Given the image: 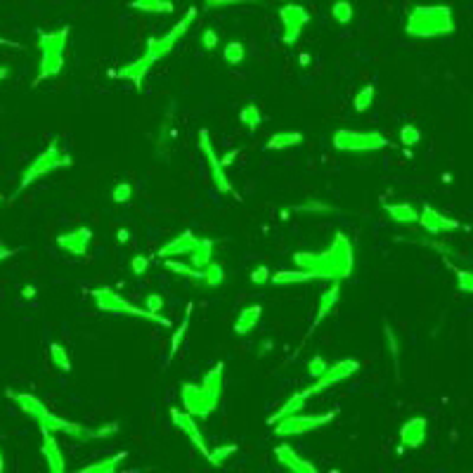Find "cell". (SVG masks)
Returning a JSON list of instances; mask_svg holds the SVG:
<instances>
[{"label":"cell","mask_w":473,"mask_h":473,"mask_svg":"<svg viewBox=\"0 0 473 473\" xmlns=\"http://www.w3.org/2000/svg\"><path fill=\"white\" fill-rule=\"evenodd\" d=\"M50 357H52V364H55L59 371H71V360H69V352H66L64 345L50 343Z\"/></svg>","instance_id":"42"},{"label":"cell","mask_w":473,"mask_h":473,"mask_svg":"<svg viewBox=\"0 0 473 473\" xmlns=\"http://www.w3.org/2000/svg\"><path fill=\"white\" fill-rule=\"evenodd\" d=\"M0 202H3V195H0Z\"/></svg>","instance_id":"62"},{"label":"cell","mask_w":473,"mask_h":473,"mask_svg":"<svg viewBox=\"0 0 473 473\" xmlns=\"http://www.w3.org/2000/svg\"><path fill=\"white\" fill-rule=\"evenodd\" d=\"M15 253H17V249H8V246H0V263H3L5 258L15 256Z\"/></svg>","instance_id":"54"},{"label":"cell","mask_w":473,"mask_h":473,"mask_svg":"<svg viewBox=\"0 0 473 473\" xmlns=\"http://www.w3.org/2000/svg\"><path fill=\"white\" fill-rule=\"evenodd\" d=\"M237 443H228V445H218L216 450H211V455H209V464H213V466H223L228 459L232 457V455H237Z\"/></svg>","instance_id":"41"},{"label":"cell","mask_w":473,"mask_h":473,"mask_svg":"<svg viewBox=\"0 0 473 473\" xmlns=\"http://www.w3.org/2000/svg\"><path fill=\"white\" fill-rule=\"evenodd\" d=\"M149 71H152V64L145 62L142 57H137L135 62L121 66V69L116 71V78H123V81H133V83H135V88L140 90V88H142L145 76H147Z\"/></svg>","instance_id":"25"},{"label":"cell","mask_w":473,"mask_h":473,"mask_svg":"<svg viewBox=\"0 0 473 473\" xmlns=\"http://www.w3.org/2000/svg\"><path fill=\"white\" fill-rule=\"evenodd\" d=\"M5 471V455H3V450H0V473Z\"/></svg>","instance_id":"61"},{"label":"cell","mask_w":473,"mask_h":473,"mask_svg":"<svg viewBox=\"0 0 473 473\" xmlns=\"http://www.w3.org/2000/svg\"><path fill=\"white\" fill-rule=\"evenodd\" d=\"M275 459L279 464L284 466L286 471H294V473H317L315 464L308 462V459H303L298 452H294V448H289V445H277L275 448Z\"/></svg>","instance_id":"18"},{"label":"cell","mask_w":473,"mask_h":473,"mask_svg":"<svg viewBox=\"0 0 473 473\" xmlns=\"http://www.w3.org/2000/svg\"><path fill=\"white\" fill-rule=\"evenodd\" d=\"M130 8L149 12V15H171L176 5H173V0H130Z\"/></svg>","instance_id":"30"},{"label":"cell","mask_w":473,"mask_h":473,"mask_svg":"<svg viewBox=\"0 0 473 473\" xmlns=\"http://www.w3.org/2000/svg\"><path fill=\"white\" fill-rule=\"evenodd\" d=\"M239 123H242L246 130H258L263 123L261 109H258L256 104H244L242 111H239Z\"/></svg>","instance_id":"35"},{"label":"cell","mask_w":473,"mask_h":473,"mask_svg":"<svg viewBox=\"0 0 473 473\" xmlns=\"http://www.w3.org/2000/svg\"><path fill=\"white\" fill-rule=\"evenodd\" d=\"M242 3H261V0H204V5L209 10L228 8V5H242Z\"/></svg>","instance_id":"52"},{"label":"cell","mask_w":473,"mask_h":473,"mask_svg":"<svg viewBox=\"0 0 473 473\" xmlns=\"http://www.w3.org/2000/svg\"><path fill=\"white\" fill-rule=\"evenodd\" d=\"M386 213H388L393 223H400V225L419 221V211L412 204H386Z\"/></svg>","instance_id":"28"},{"label":"cell","mask_w":473,"mask_h":473,"mask_svg":"<svg viewBox=\"0 0 473 473\" xmlns=\"http://www.w3.org/2000/svg\"><path fill=\"white\" fill-rule=\"evenodd\" d=\"M261 315H263V308L258 303L242 308L239 310V315H237V322H235V334L237 336L251 334V331L256 329V324L261 322Z\"/></svg>","instance_id":"23"},{"label":"cell","mask_w":473,"mask_h":473,"mask_svg":"<svg viewBox=\"0 0 473 473\" xmlns=\"http://www.w3.org/2000/svg\"><path fill=\"white\" fill-rule=\"evenodd\" d=\"M69 166H74V159H71V154H66V152L59 149V142L57 140H52V142L45 147L41 154H38L33 161L26 166L24 173H22V180H19V188L15 192L17 195H22V192L29 188V185L38 183L41 178L50 176V173L55 171H62V168H69Z\"/></svg>","instance_id":"5"},{"label":"cell","mask_w":473,"mask_h":473,"mask_svg":"<svg viewBox=\"0 0 473 473\" xmlns=\"http://www.w3.org/2000/svg\"><path fill=\"white\" fill-rule=\"evenodd\" d=\"M133 199V185L130 183H118L111 190V202L114 204H128Z\"/></svg>","instance_id":"44"},{"label":"cell","mask_w":473,"mask_h":473,"mask_svg":"<svg viewBox=\"0 0 473 473\" xmlns=\"http://www.w3.org/2000/svg\"><path fill=\"white\" fill-rule=\"evenodd\" d=\"M5 395H8L12 403H15L17 407L24 412L26 417L33 419L41 431L66 433V436H69V433L76 429V424H71V422H66V419H62V417L52 414V412L41 403V400H38L36 395H31V393H19L15 388H8V391H5Z\"/></svg>","instance_id":"4"},{"label":"cell","mask_w":473,"mask_h":473,"mask_svg":"<svg viewBox=\"0 0 473 473\" xmlns=\"http://www.w3.org/2000/svg\"><path fill=\"white\" fill-rule=\"evenodd\" d=\"M298 62H301V66H310V55H308V52H303Z\"/></svg>","instance_id":"60"},{"label":"cell","mask_w":473,"mask_h":473,"mask_svg":"<svg viewBox=\"0 0 473 473\" xmlns=\"http://www.w3.org/2000/svg\"><path fill=\"white\" fill-rule=\"evenodd\" d=\"M92 298H95L97 308L104 312H111V315H133V317H142L152 324H161V326H171V319L164 315H154V312L137 308L130 301H125L121 294H116L114 289L109 286H99V289H92Z\"/></svg>","instance_id":"6"},{"label":"cell","mask_w":473,"mask_h":473,"mask_svg":"<svg viewBox=\"0 0 473 473\" xmlns=\"http://www.w3.org/2000/svg\"><path fill=\"white\" fill-rule=\"evenodd\" d=\"M195 19H197V8H190L188 12H185V17H180V22L173 26L168 33L149 38L147 48H145V55H142L145 62L154 66L159 59L168 57L171 52H173V48H176V43L185 36V33H188V29L192 26V22H195Z\"/></svg>","instance_id":"8"},{"label":"cell","mask_w":473,"mask_h":473,"mask_svg":"<svg viewBox=\"0 0 473 473\" xmlns=\"http://www.w3.org/2000/svg\"><path fill=\"white\" fill-rule=\"evenodd\" d=\"M357 371H360V360H355V357L338 360V362L329 364V367H326L322 374L315 379V383L308 386V388H303V391L308 393V398H312V395H317V393L331 388V386H338L341 381H345V379H350L352 374H357Z\"/></svg>","instance_id":"13"},{"label":"cell","mask_w":473,"mask_h":473,"mask_svg":"<svg viewBox=\"0 0 473 473\" xmlns=\"http://www.w3.org/2000/svg\"><path fill=\"white\" fill-rule=\"evenodd\" d=\"M279 22H282V43L286 48H294L303 29L310 24V12L298 3H286L279 8Z\"/></svg>","instance_id":"10"},{"label":"cell","mask_w":473,"mask_h":473,"mask_svg":"<svg viewBox=\"0 0 473 473\" xmlns=\"http://www.w3.org/2000/svg\"><path fill=\"white\" fill-rule=\"evenodd\" d=\"M383 334H386V341H388V350H391V357H393V362H395V367L400 364V343H398V338H395V331L391 329L388 324L383 326Z\"/></svg>","instance_id":"45"},{"label":"cell","mask_w":473,"mask_h":473,"mask_svg":"<svg viewBox=\"0 0 473 473\" xmlns=\"http://www.w3.org/2000/svg\"><path fill=\"white\" fill-rule=\"evenodd\" d=\"M69 26H62V29L41 33V38L36 41V48L41 52V64H38V76L36 83L48 81V78H55L62 74L64 69V50L66 41H69Z\"/></svg>","instance_id":"3"},{"label":"cell","mask_w":473,"mask_h":473,"mask_svg":"<svg viewBox=\"0 0 473 473\" xmlns=\"http://www.w3.org/2000/svg\"><path fill=\"white\" fill-rule=\"evenodd\" d=\"M164 268L168 272H176V275H183V277H190V279H197L202 277V270L195 268V265H188V263H180V261H173V258H164Z\"/></svg>","instance_id":"36"},{"label":"cell","mask_w":473,"mask_h":473,"mask_svg":"<svg viewBox=\"0 0 473 473\" xmlns=\"http://www.w3.org/2000/svg\"><path fill=\"white\" fill-rule=\"evenodd\" d=\"M400 142H403V147H414V145L422 142V130L412 123H405L400 128Z\"/></svg>","instance_id":"43"},{"label":"cell","mask_w":473,"mask_h":473,"mask_svg":"<svg viewBox=\"0 0 473 473\" xmlns=\"http://www.w3.org/2000/svg\"><path fill=\"white\" fill-rule=\"evenodd\" d=\"M197 237L192 235L190 230H185L183 235H178L176 239H171V242H166L164 246H159L156 256L161 258H180V256H188V253L192 251V246H195Z\"/></svg>","instance_id":"19"},{"label":"cell","mask_w":473,"mask_h":473,"mask_svg":"<svg viewBox=\"0 0 473 473\" xmlns=\"http://www.w3.org/2000/svg\"><path fill=\"white\" fill-rule=\"evenodd\" d=\"M270 345H272V343L268 341V338H265V341H263V345H261V350H258V357H263V355H265V352H268V350H270Z\"/></svg>","instance_id":"58"},{"label":"cell","mask_w":473,"mask_h":473,"mask_svg":"<svg viewBox=\"0 0 473 473\" xmlns=\"http://www.w3.org/2000/svg\"><path fill=\"white\" fill-rule=\"evenodd\" d=\"M374 95H376V90H374V85L371 83H367V85H362V88L357 90V95L352 97V106H355V111H367L371 104H374Z\"/></svg>","instance_id":"38"},{"label":"cell","mask_w":473,"mask_h":473,"mask_svg":"<svg viewBox=\"0 0 473 473\" xmlns=\"http://www.w3.org/2000/svg\"><path fill=\"white\" fill-rule=\"evenodd\" d=\"M303 142V133L298 130H279V133H272L268 137V142H265V149L268 152H284V149H291L296 147V145Z\"/></svg>","instance_id":"24"},{"label":"cell","mask_w":473,"mask_h":473,"mask_svg":"<svg viewBox=\"0 0 473 473\" xmlns=\"http://www.w3.org/2000/svg\"><path fill=\"white\" fill-rule=\"evenodd\" d=\"M125 457H128L125 452H118V455H114V457H106V459H99V462H92L88 466H83L78 473H114L118 469V464H121Z\"/></svg>","instance_id":"32"},{"label":"cell","mask_w":473,"mask_h":473,"mask_svg":"<svg viewBox=\"0 0 473 473\" xmlns=\"http://www.w3.org/2000/svg\"><path fill=\"white\" fill-rule=\"evenodd\" d=\"M36 294H38V289L33 284H26L24 289H22V298H24V301H31V298H36Z\"/></svg>","instance_id":"53"},{"label":"cell","mask_w":473,"mask_h":473,"mask_svg":"<svg viewBox=\"0 0 473 473\" xmlns=\"http://www.w3.org/2000/svg\"><path fill=\"white\" fill-rule=\"evenodd\" d=\"M190 317H192V303H188V308H185V317H183V322H180L178 329L173 331V338H171V350H168V360H173V357L178 355L180 345H183V341H185V334H188Z\"/></svg>","instance_id":"34"},{"label":"cell","mask_w":473,"mask_h":473,"mask_svg":"<svg viewBox=\"0 0 473 473\" xmlns=\"http://www.w3.org/2000/svg\"><path fill=\"white\" fill-rule=\"evenodd\" d=\"M331 17H334L338 24H350L352 17H355V10H352L350 0H334V3H331Z\"/></svg>","instance_id":"40"},{"label":"cell","mask_w":473,"mask_h":473,"mask_svg":"<svg viewBox=\"0 0 473 473\" xmlns=\"http://www.w3.org/2000/svg\"><path fill=\"white\" fill-rule=\"evenodd\" d=\"M239 154V149H230V154H225L223 159H221V164L223 166H230L232 161H235V156Z\"/></svg>","instance_id":"55"},{"label":"cell","mask_w":473,"mask_h":473,"mask_svg":"<svg viewBox=\"0 0 473 473\" xmlns=\"http://www.w3.org/2000/svg\"><path fill=\"white\" fill-rule=\"evenodd\" d=\"M164 305H166V301H164V296H161V294H147V296H145L142 308H145V310H149V312H154V315H161Z\"/></svg>","instance_id":"46"},{"label":"cell","mask_w":473,"mask_h":473,"mask_svg":"<svg viewBox=\"0 0 473 473\" xmlns=\"http://www.w3.org/2000/svg\"><path fill=\"white\" fill-rule=\"evenodd\" d=\"M336 417V412H322V414H289L284 419H279L272 426H275V436L277 438H291V436H305V433H312L322 426L331 424Z\"/></svg>","instance_id":"9"},{"label":"cell","mask_w":473,"mask_h":473,"mask_svg":"<svg viewBox=\"0 0 473 473\" xmlns=\"http://www.w3.org/2000/svg\"><path fill=\"white\" fill-rule=\"evenodd\" d=\"M199 43L206 52H213L218 48V31L216 29H204L202 36H199Z\"/></svg>","instance_id":"48"},{"label":"cell","mask_w":473,"mask_h":473,"mask_svg":"<svg viewBox=\"0 0 473 473\" xmlns=\"http://www.w3.org/2000/svg\"><path fill=\"white\" fill-rule=\"evenodd\" d=\"M305 403H308V393H305V391H296L294 395L286 398V403L282 405V407H279L275 414L268 419V424L272 426L275 422H279V419H284V417H289V414H296V412H301L305 407Z\"/></svg>","instance_id":"26"},{"label":"cell","mask_w":473,"mask_h":473,"mask_svg":"<svg viewBox=\"0 0 473 473\" xmlns=\"http://www.w3.org/2000/svg\"><path fill=\"white\" fill-rule=\"evenodd\" d=\"M180 398H183L185 412H190L192 417H199V419L211 417L213 412H216L218 403H221V398L213 395L211 391H206L204 386H197V383H183Z\"/></svg>","instance_id":"11"},{"label":"cell","mask_w":473,"mask_h":473,"mask_svg":"<svg viewBox=\"0 0 473 473\" xmlns=\"http://www.w3.org/2000/svg\"><path fill=\"white\" fill-rule=\"evenodd\" d=\"M223 376H225V362H218V364H213L209 371H206L202 386L206 391H211L213 395L221 398L223 395Z\"/></svg>","instance_id":"31"},{"label":"cell","mask_w":473,"mask_h":473,"mask_svg":"<svg viewBox=\"0 0 473 473\" xmlns=\"http://www.w3.org/2000/svg\"><path fill=\"white\" fill-rule=\"evenodd\" d=\"M10 74H12L10 66H8V64H0V83H3L5 78H10Z\"/></svg>","instance_id":"56"},{"label":"cell","mask_w":473,"mask_h":473,"mask_svg":"<svg viewBox=\"0 0 473 473\" xmlns=\"http://www.w3.org/2000/svg\"><path fill=\"white\" fill-rule=\"evenodd\" d=\"M455 275H457L459 291H464V294H471V291H473V275H471V270H459V268H455Z\"/></svg>","instance_id":"47"},{"label":"cell","mask_w":473,"mask_h":473,"mask_svg":"<svg viewBox=\"0 0 473 473\" xmlns=\"http://www.w3.org/2000/svg\"><path fill=\"white\" fill-rule=\"evenodd\" d=\"M422 228L429 232V235H443V232H455L462 228V223L455 221V218H448L443 213H438L433 206H424V211L419 213V221Z\"/></svg>","instance_id":"16"},{"label":"cell","mask_w":473,"mask_h":473,"mask_svg":"<svg viewBox=\"0 0 473 473\" xmlns=\"http://www.w3.org/2000/svg\"><path fill=\"white\" fill-rule=\"evenodd\" d=\"M199 149H202V154L206 156V164H209V171H211V178H213V185H216V190H218V192H223V195L235 197L237 202H239V199H242V197H239V195H237V190L232 188L228 173H225V166L221 164V159H218L216 149H213L211 135H209V130H206V128L199 130Z\"/></svg>","instance_id":"12"},{"label":"cell","mask_w":473,"mask_h":473,"mask_svg":"<svg viewBox=\"0 0 473 473\" xmlns=\"http://www.w3.org/2000/svg\"><path fill=\"white\" fill-rule=\"evenodd\" d=\"M171 422H173V426L180 431V433H185V436L190 438L192 441V445L199 450V455H202L206 462H209V455H211V450H209V445H206V441H204V436H202V431H199V426H197V422H195V417L190 414V412H180L178 407H171Z\"/></svg>","instance_id":"14"},{"label":"cell","mask_w":473,"mask_h":473,"mask_svg":"<svg viewBox=\"0 0 473 473\" xmlns=\"http://www.w3.org/2000/svg\"><path fill=\"white\" fill-rule=\"evenodd\" d=\"M429 433V422L426 417H412L400 426V443L403 448H422Z\"/></svg>","instance_id":"17"},{"label":"cell","mask_w":473,"mask_h":473,"mask_svg":"<svg viewBox=\"0 0 473 473\" xmlns=\"http://www.w3.org/2000/svg\"><path fill=\"white\" fill-rule=\"evenodd\" d=\"M294 265L298 270H305L317 279H345L352 272V244L343 232H336L331 246H326L324 251L310 253V251H298L294 253Z\"/></svg>","instance_id":"1"},{"label":"cell","mask_w":473,"mask_h":473,"mask_svg":"<svg viewBox=\"0 0 473 473\" xmlns=\"http://www.w3.org/2000/svg\"><path fill=\"white\" fill-rule=\"evenodd\" d=\"M116 239H118V242H121V244H125V242H128V239H130V232H128V230H118V232H116Z\"/></svg>","instance_id":"57"},{"label":"cell","mask_w":473,"mask_h":473,"mask_svg":"<svg viewBox=\"0 0 473 473\" xmlns=\"http://www.w3.org/2000/svg\"><path fill=\"white\" fill-rule=\"evenodd\" d=\"M331 145L338 152H350V154H367V152H381L391 147V140L381 135L379 130H336L331 135Z\"/></svg>","instance_id":"7"},{"label":"cell","mask_w":473,"mask_h":473,"mask_svg":"<svg viewBox=\"0 0 473 473\" xmlns=\"http://www.w3.org/2000/svg\"><path fill=\"white\" fill-rule=\"evenodd\" d=\"M455 15H452L450 5H414L407 12V22H405V33L410 38H443L455 33Z\"/></svg>","instance_id":"2"},{"label":"cell","mask_w":473,"mask_h":473,"mask_svg":"<svg viewBox=\"0 0 473 473\" xmlns=\"http://www.w3.org/2000/svg\"><path fill=\"white\" fill-rule=\"evenodd\" d=\"M188 256H190V265H195V268H204L206 263H211L213 239L197 237V242H195V246H192V251L188 253Z\"/></svg>","instance_id":"27"},{"label":"cell","mask_w":473,"mask_h":473,"mask_svg":"<svg viewBox=\"0 0 473 473\" xmlns=\"http://www.w3.org/2000/svg\"><path fill=\"white\" fill-rule=\"evenodd\" d=\"M90 242H92V230L90 228H74L69 232H62V235L57 237V246L66 253H71V256H85L90 249Z\"/></svg>","instance_id":"15"},{"label":"cell","mask_w":473,"mask_h":473,"mask_svg":"<svg viewBox=\"0 0 473 473\" xmlns=\"http://www.w3.org/2000/svg\"><path fill=\"white\" fill-rule=\"evenodd\" d=\"M326 367H329V362H326V360H324L322 355H315V357H312L310 362H308V374H310L312 379H317Z\"/></svg>","instance_id":"51"},{"label":"cell","mask_w":473,"mask_h":473,"mask_svg":"<svg viewBox=\"0 0 473 473\" xmlns=\"http://www.w3.org/2000/svg\"><path fill=\"white\" fill-rule=\"evenodd\" d=\"M118 433V424L116 422H109L104 426H95V429H88V426H81L76 424V429L69 433V438H74V441H102V438H111Z\"/></svg>","instance_id":"22"},{"label":"cell","mask_w":473,"mask_h":473,"mask_svg":"<svg viewBox=\"0 0 473 473\" xmlns=\"http://www.w3.org/2000/svg\"><path fill=\"white\" fill-rule=\"evenodd\" d=\"M338 298H341V284H338V279H331V286L324 291L322 296H319L317 315H315V322H312V329L310 331H315L317 326H319V322H322L326 315H331V310L336 308Z\"/></svg>","instance_id":"21"},{"label":"cell","mask_w":473,"mask_h":473,"mask_svg":"<svg viewBox=\"0 0 473 473\" xmlns=\"http://www.w3.org/2000/svg\"><path fill=\"white\" fill-rule=\"evenodd\" d=\"M334 211H336L334 206L324 202H303V204L289 206V211H284L282 216L286 218L289 213H334Z\"/></svg>","instance_id":"37"},{"label":"cell","mask_w":473,"mask_h":473,"mask_svg":"<svg viewBox=\"0 0 473 473\" xmlns=\"http://www.w3.org/2000/svg\"><path fill=\"white\" fill-rule=\"evenodd\" d=\"M41 436H43V457H45L48 469L52 473H64L66 464H64V455H62V450H59V443H57L55 433L41 431Z\"/></svg>","instance_id":"20"},{"label":"cell","mask_w":473,"mask_h":473,"mask_svg":"<svg viewBox=\"0 0 473 473\" xmlns=\"http://www.w3.org/2000/svg\"><path fill=\"white\" fill-rule=\"evenodd\" d=\"M244 57H246V48H244V43H242V41H230V43H225V48H223V59H225V62H228L230 66L242 64V62H244Z\"/></svg>","instance_id":"39"},{"label":"cell","mask_w":473,"mask_h":473,"mask_svg":"<svg viewBox=\"0 0 473 473\" xmlns=\"http://www.w3.org/2000/svg\"><path fill=\"white\" fill-rule=\"evenodd\" d=\"M202 270V277H199V282H202L204 286H211V289H216V286H221L223 282H225V270H223V265H218V263H206L204 268H199Z\"/></svg>","instance_id":"33"},{"label":"cell","mask_w":473,"mask_h":473,"mask_svg":"<svg viewBox=\"0 0 473 473\" xmlns=\"http://www.w3.org/2000/svg\"><path fill=\"white\" fill-rule=\"evenodd\" d=\"M147 270H149V258H147V256H142V253L133 256V261H130V272H133V275H135V277H142Z\"/></svg>","instance_id":"49"},{"label":"cell","mask_w":473,"mask_h":473,"mask_svg":"<svg viewBox=\"0 0 473 473\" xmlns=\"http://www.w3.org/2000/svg\"><path fill=\"white\" fill-rule=\"evenodd\" d=\"M312 279H317V277L310 275V272H305V270H282V272H275V275H270V284H275V286H289V284L312 282Z\"/></svg>","instance_id":"29"},{"label":"cell","mask_w":473,"mask_h":473,"mask_svg":"<svg viewBox=\"0 0 473 473\" xmlns=\"http://www.w3.org/2000/svg\"><path fill=\"white\" fill-rule=\"evenodd\" d=\"M0 45H10V48H19V45L15 41H10V38H3L0 36Z\"/></svg>","instance_id":"59"},{"label":"cell","mask_w":473,"mask_h":473,"mask_svg":"<svg viewBox=\"0 0 473 473\" xmlns=\"http://www.w3.org/2000/svg\"><path fill=\"white\" fill-rule=\"evenodd\" d=\"M270 275H272V272H270L268 265H258V268L249 275V279H251V284L263 286V284H270Z\"/></svg>","instance_id":"50"}]
</instances>
